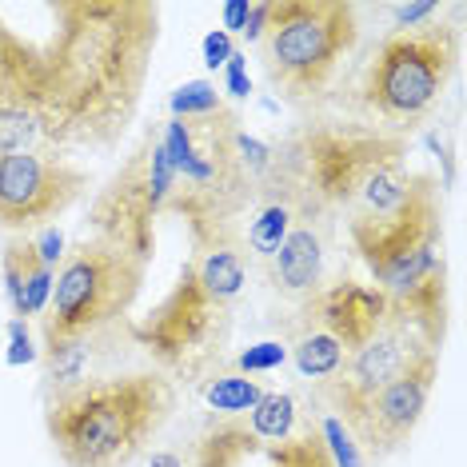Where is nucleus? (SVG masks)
I'll use <instances>...</instances> for the list:
<instances>
[{"label":"nucleus","instance_id":"nucleus-20","mask_svg":"<svg viewBox=\"0 0 467 467\" xmlns=\"http://www.w3.org/2000/svg\"><path fill=\"white\" fill-rule=\"evenodd\" d=\"M188 264H192L196 280L204 284V288L216 296V300H224L236 307L244 300V292H248V256H244V244H216V248H196L192 256H188Z\"/></svg>","mask_w":467,"mask_h":467},{"label":"nucleus","instance_id":"nucleus-34","mask_svg":"<svg viewBox=\"0 0 467 467\" xmlns=\"http://www.w3.org/2000/svg\"><path fill=\"white\" fill-rule=\"evenodd\" d=\"M248 8H252V0H228L224 5V33L236 40L244 33V25H248Z\"/></svg>","mask_w":467,"mask_h":467},{"label":"nucleus","instance_id":"nucleus-35","mask_svg":"<svg viewBox=\"0 0 467 467\" xmlns=\"http://www.w3.org/2000/svg\"><path fill=\"white\" fill-rule=\"evenodd\" d=\"M148 467H188V451H176V448H161L148 455Z\"/></svg>","mask_w":467,"mask_h":467},{"label":"nucleus","instance_id":"nucleus-32","mask_svg":"<svg viewBox=\"0 0 467 467\" xmlns=\"http://www.w3.org/2000/svg\"><path fill=\"white\" fill-rule=\"evenodd\" d=\"M36 244V252H40V260L48 264V268H57L60 260H65V236H60L57 228H40V236L33 240Z\"/></svg>","mask_w":467,"mask_h":467},{"label":"nucleus","instance_id":"nucleus-31","mask_svg":"<svg viewBox=\"0 0 467 467\" xmlns=\"http://www.w3.org/2000/svg\"><path fill=\"white\" fill-rule=\"evenodd\" d=\"M220 72H224V92H228L232 100H248V97H252V80H248V57H244L240 48H236V57H232V60H228V65L220 68Z\"/></svg>","mask_w":467,"mask_h":467},{"label":"nucleus","instance_id":"nucleus-4","mask_svg":"<svg viewBox=\"0 0 467 467\" xmlns=\"http://www.w3.org/2000/svg\"><path fill=\"white\" fill-rule=\"evenodd\" d=\"M304 168V180L339 220L384 216L403 200L411 184L408 136L376 129L356 116L304 112L284 136Z\"/></svg>","mask_w":467,"mask_h":467},{"label":"nucleus","instance_id":"nucleus-13","mask_svg":"<svg viewBox=\"0 0 467 467\" xmlns=\"http://www.w3.org/2000/svg\"><path fill=\"white\" fill-rule=\"evenodd\" d=\"M336 224H339V216L307 188V196H304L300 212H296L280 252H275L272 264L264 268V280L272 284V292L280 296V300H288L296 307V304L312 300L327 284V256H332Z\"/></svg>","mask_w":467,"mask_h":467},{"label":"nucleus","instance_id":"nucleus-8","mask_svg":"<svg viewBox=\"0 0 467 467\" xmlns=\"http://www.w3.org/2000/svg\"><path fill=\"white\" fill-rule=\"evenodd\" d=\"M232 332H236V307L216 300L184 260L161 304L132 324V344L176 388H196L228 364Z\"/></svg>","mask_w":467,"mask_h":467},{"label":"nucleus","instance_id":"nucleus-23","mask_svg":"<svg viewBox=\"0 0 467 467\" xmlns=\"http://www.w3.org/2000/svg\"><path fill=\"white\" fill-rule=\"evenodd\" d=\"M244 420H248V428L256 431V440L264 448H272V443L288 440V435L300 428L304 411H300V403H296L292 391H264V400Z\"/></svg>","mask_w":467,"mask_h":467},{"label":"nucleus","instance_id":"nucleus-6","mask_svg":"<svg viewBox=\"0 0 467 467\" xmlns=\"http://www.w3.org/2000/svg\"><path fill=\"white\" fill-rule=\"evenodd\" d=\"M359 45V8L348 0H272L260 65L272 92L316 112Z\"/></svg>","mask_w":467,"mask_h":467},{"label":"nucleus","instance_id":"nucleus-24","mask_svg":"<svg viewBox=\"0 0 467 467\" xmlns=\"http://www.w3.org/2000/svg\"><path fill=\"white\" fill-rule=\"evenodd\" d=\"M224 109V97H220L216 80H188L168 97V112L176 120H196V116H212Z\"/></svg>","mask_w":467,"mask_h":467},{"label":"nucleus","instance_id":"nucleus-22","mask_svg":"<svg viewBox=\"0 0 467 467\" xmlns=\"http://www.w3.org/2000/svg\"><path fill=\"white\" fill-rule=\"evenodd\" d=\"M264 455H268V467H336L316 416H304L300 428H296L288 440L264 448Z\"/></svg>","mask_w":467,"mask_h":467},{"label":"nucleus","instance_id":"nucleus-18","mask_svg":"<svg viewBox=\"0 0 467 467\" xmlns=\"http://www.w3.org/2000/svg\"><path fill=\"white\" fill-rule=\"evenodd\" d=\"M184 451L188 467H244L264 451V443L244 416H208Z\"/></svg>","mask_w":467,"mask_h":467},{"label":"nucleus","instance_id":"nucleus-15","mask_svg":"<svg viewBox=\"0 0 467 467\" xmlns=\"http://www.w3.org/2000/svg\"><path fill=\"white\" fill-rule=\"evenodd\" d=\"M304 196H307L304 168L296 161L292 148L280 140L268 176L256 184V200L248 208V220H244V256H248V268H256L264 275V268L272 264L284 236H288Z\"/></svg>","mask_w":467,"mask_h":467},{"label":"nucleus","instance_id":"nucleus-26","mask_svg":"<svg viewBox=\"0 0 467 467\" xmlns=\"http://www.w3.org/2000/svg\"><path fill=\"white\" fill-rule=\"evenodd\" d=\"M320 435H324V443H327V451H332V460H336V467H364L368 460H364V451L356 448V440H352V431L339 423L332 411H324L320 420Z\"/></svg>","mask_w":467,"mask_h":467},{"label":"nucleus","instance_id":"nucleus-25","mask_svg":"<svg viewBox=\"0 0 467 467\" xmlns=\"http://www.w3.org/2000/svg\"><path fill=\"white\" fill-rule=\"evenodd\" d=\"M28 148H45L40 144L36 112L5 104V109H0V152H28Z\"/></svg>","mask_w":467,"mask_h":467},{"label":"nucleus","instance_id":"nucleus-5","mask_svg":"<svg viewBox=\"0 0 467 467\" xmlns=\"http://www.w3.org/2000/svg\"><path fill=\"white\" fill-rule=\"evenodd\" d=\"M240 129L244 120L228 104L212 116H196V120L168 116L161 124L164 152L176 172L164 216L188 228L192 252L216 244H244V220L260 180H252L236 156Z\"/></svg>","mask_w":467,"mask_h":467},{"label":"nucleus","instance_id":"nucleus-9","mask_svg":"<svg viewBox=\"0 0 467 467\" xmlns=\"http://www.w3.org/2000/svg\"><path fill=\"white\" fill-rule=\"evenodd\" d=\"M148 264L112 248L97 236H84L65 252L52 280L48 312L40 316L45 344H65L92 332L129 324L132 304L140 300Z\"/></svg>","mask_w":467,"mask_h":467},{"label":"nucleus","instance_id":"nucleus-17","mask_svg":"<svg viewBox=\"0 0 467 467\" xmlns=\"http://www.w3.org/2000/svg\"><path fill=\"white\" fill-rule=\"evenodd\" d=\"M0 275H5V296H8V307H13V320H28V316L48 312L57 268H48L40 260L33 236H13L0 248Z\"/></svg>","mask_w":467,"mask_h":467},{"label":"nucleus","instance_id":"nucleus-27","mask_svg":"<svg viewBox=\"0 0 467 467\" xmlns=\"http://www.w3.org/2000/svg\"><path fill=\"white\" fill-rule=\"evenodd\" d=\"M288 359V344L284 339H264V344H252L248 352H240L232 359V371H240V376H264V371H275Z\"/></svg>","mask_w":467,"mask_h":467},{"label":"nucleus","instance_id":"nucleus-12","mask_svg":"<svg viewBox=\"0 0 467 467\" xmlns=\"http://www.w3.org/2000/svg\"><path fill=\"white\" fill-rule=\"evenodd\" d=\"M435 379H440V352H423L416 356L396 379H388L379 391L359 403L356 411H348L344 428L352 431L356 448L364 451L368 463H379L388 455H396L403 443H411L423 411L431 403Z\"/></svg>","mask_w":467,"mask_h":467},{"label":"nucleus","instance_id":"nucleus-3","mask_svg":"<svg viewBox=\"0 0 467 467\" xmlns=\"http://www.w3.org/2000/svg\"><path fill=\"white\" fill-rule=\"evenodd\" d=\"M176 400L156 368L109 371L48 396L45 431L65 467H129L172 420Z\"/></svg>","mask_w":467,"mask_h":467},{"label":"nucleus","instance_id":"nucleus-2","mask_svg":"<svg viewBox=\"0 0 467 467\" xmlns=\"http://www.w3.org/2000/svg\"><path fill=\"white\" fill-rule=\"evenodd\" d=\"M348 244L368 268L371 288L384 292L388 312L440 352L451 327L448 220L443 188L431 172H411L403 200L384 216L344 220Z\"/></svg>","mask_w":467,"mask_h":467},{"label":"nucleus","instance_id":"nucleus-14","mask_svg":"<svg viewBox=\"0 0 467 467\" xmlns=\"http://www.w3.org/2000/svg\"><path fill=\"white\" fill-rule=\"evenodd\" d=\"M423 352H435V348L423 344L403 320L388 316V320L376 327V336H368L364 344L348 356V364L339 368V376L327 379L320 388L327 411H332L336 420H344L348 411H356L371 391H379L388 379H396L400 371Z\"/></svg>","mask_w":467,"mask_h":467},{"label":"nucleus","instance_id":"nucleus-1","mask_svg":"<svg viewBox=\"0 0 467 467\" xmlns=\"http://www.w3.org/2000/svg\"><path fill=\"white\" fill-rule=\"evenodd\" d=\"M36 45L45 148L112 152L140 112L164 8L156 0H48Z\"/></svg>","mask_w":467,"mask_h":467},{"label":"nucleus","instance_id":"nucleus-28","mask_svg":"<svg viewBox=\"0 0 467 467\" xmlns=\"http://www.w3.org/2000/svg\"><path fill=\"white\" fill-rule=\"evenodd\" d=\"M435 16H443L440 0H420V5H391V28H388V33H411V28L431 25Z\"/></svg>","mask_w":467,"mask_h":467},{"label":"nucleus","instance_id":"nucleus-11","mask_svg":"<svg viewBox=\"0 0 467 467\" xmlns=\"http://www.w3.org/2000/svg\"><path fill=\"white\" fill-rule=\"evenodd\" d=\"M88 188V172L57 148L0 152V228L16 236L52 228V220L65 216Z\"/></svg>","mask_w":467,"mask_h":467},{"label":"nucleus","instance_id":"nucleus-16","mask_svg":"<svg viewBox=\"0 0 467 467\" xmlns=\"http://www.w3.org/2000/svg\"><path fill=\"white\" fill-rule=\"evenodd\" d=\"M388 300L384 292H376L371 284H359L356 275L339 272L327 275V284L312 300L296 304V320H307L324 327L327 336H336L344 344V352L352 356L368 336H376V327L388 320Z\"/></svg>","mask_w":467,"mask_h":467},{"label":"nucleus","instance_id":"nucleus-19","mask_svg":"<svg viewBox=\"0 0 467 467\" xmlns=\"http://www.w3.org/2000/svg\"><path fill=\"white\" fill-rule=\"evenodd\" d=\"M284 344H288L296 371L316 388H324L327 379H336L339 368L348 364V352L336 336H327L324 327H316L307 320H296V316H292V336L284 339Z\"/></svg>","mask_w":467,"mask_h":467},{"label":"nucleus","instance_id":"nucleus-33","mask_svg":"<svg viewBox=\"0 0 467 467\" xmlns=\"http://www.w3.org/2000/svg\"><path fill=\"white\" fill-rule=\"evenodd\" d=\"M268 13H272V0H264V5H252L248 8V25H244V33H240L248 45H260L264 28H268Z\"/></svg>","mask_w":467,"mask_h":467},{"label":"nucleus","instance_id":"nucleus-10","mask_svg":"<svg viewBox=\"0 0 467 467\" xmlns=\"http://www.w3.org/2000/svg\"><path fill=\"white\" fill-rule=\"evenodd\" d=\"M176 172L164 152L161 124H148L120 168L97 188L88 204V236L129 252L132 260L152 264L156 228L164 220V204L172 196Z\"/></svg>","mask_w":467,"mask_h":467},{"label":"nucleus","instance_id":"nucleus-7","mask_svg":"<svg viewBox=\"0 0 467 467\" xmlns=\"http://www.w3.org/2000/svg\"><path fill=\"white\" fill-rule=\"evenodd\" d=\"M455 68H460V25L440 20L411 28V33H384L376 45L359 84V104L368 124L396 136L416 132L440 112Z\"/></svg>","mask_w":467,"mask_h":467},{"label":"nucleus","instance_id":"nucleus-30","mask_svg":"<svg viewBox=\"0 0 467 467\" xmlns=\"http://www.w3.org/2000/svg\"><path fill=\"white\" fill-rule=\"evenodd\" d=\"M200 57H204L208 68H224L232 57H236V40H232L224 28H212V33L200 40Z\"/></svg>","mask_w":467,"mask_h":467},{"label":"nucleus","instance_id":"nucleus-29","mask_svg":"<svg viewBox=\"0 0 467 467\" xmlns=\"http://www.w3.org/2000/svg\"><path fill=\"white\" fill-rule=\"evenodd\" d=\"M40 359V352L33 348V336H28V320H8V364H33Z\"/></svg>","mask_w":467,"mask_h":467},{"label":"nucleus","instance_id":"nucleus-21","mask_svg":"<svg viewBox=\"0 0 467 467\" xmlns=\"http://www.w3.org/2000/svg\"><path fill=\"white\" fill-rule=\"evenodd\" d=\"M196 391L212 408V416H248V411L264 400L268 388H264L256 376H240V371H232L224 364L220 371H212L208 379H200Z\"/></svg>","mask_w":467,"mask_h":467}]
</instances>
